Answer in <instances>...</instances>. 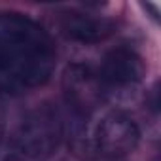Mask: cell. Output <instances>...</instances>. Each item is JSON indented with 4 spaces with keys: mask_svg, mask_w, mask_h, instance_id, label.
I'll return each mask as SVG.
<instances>
[{
    "mask_svg": "<svg viewBox=\"0 0 161 161\" xmlns=\"http://www.w3.org/2000/svg\"><path fill=\"white\" fill-rule=\"evenodd\" d=\"M140 142L138 123L125 112L112 110L101 118L93 131V150L99 157L118 159L136 150Z\"/></svg>",
    "mask_w": 161,
    "mask_h": 161,
    "instance_id": "cell-3",
    "label": "cell"
},
{
    "mask_svg": "<svg viewBox=\"0 0 161 161\" xmlns=\"http://www.w3.org/2000/svg\"><path fill=\"white\" fill-rule=\"evenodd\" d=\"M57 64L49 32L17 12H0V91L21 95L44 86Z\"/></svg>",
    "mask_w": 161,
    "mask_h": 161,
    "instance_id": "cell-1",
    "label": "cell"
},
{
    "mask_svg": "<svg viewBox=\"0 0 161 161\" xmlns=\"http://www.w3.org/2000/svg\"><path fill=\"white\" fill-rule=\"evenodd\" d=\"M61 32L78 44H99L108 40L116 32V23L103 15L87 12H66L59 21Z\"/></svg>",
    "mask_w": 161,
    "mask_h": 161,
    "instance_id": "cell-6",
    "label": "cell"
},
{
    "mask_svg": "<svg viewBox=\"0 0 161 161\" xmlns=\"http://www.w3.org/2000/svg\"><path fill=\"white\" fill-rule=\"evenodd\" d=\"M63 91L68 110L78 119L87 118L93 110L101 106V103L106 97L99 82L97 70L82 63H74L66 66L63 74Z\"/></svg>",
    "mask_w": 161,
    "mask_h": 161,
    "instance_id": "cell-4",
    "label": "cell"
},
{
    "mask_svg": "<svg viewBox=\"0 0 161 161\" xmlns=\"http://www.w3.org/2000/svg\"><path fill=\"white\" fill-rule=\"evenodd\" d=\"M144 72H146L144 59L133 47L119 46L110 49L103 57L97 76L104 93H108L114 89L118 91V89H127L136 86L142 80Z\"/></svg>",
    "mask_w": 161,
    "mask_h": 161,
    "instance_id": "cell-5",
    "label": "cell"
},
{
    "mask_svg": "<svg viewBox=\"0 0 161 161\" xmlns=\"http://www.w3.org/2000/svg\"><path fill=\"white\" fill-rule=\"evenodd\" d=\"M66 133L61 110L44 104L29 112L10 135H0V161H46L59 150Z\"/></svg>",
    "mask_w": 161,
    "mask_h": 161,
    "instance_id": "cell-2",
    "label": "cell"
}]
</instances>
